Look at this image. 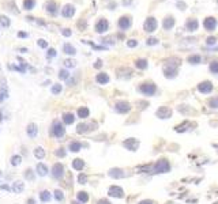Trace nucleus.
I'll list each match as a JSON object with an SVG mask.
<instances>
[{
	"mask_svg": "<svg viewBox=\"0 0 218 204\" xmlns=\"http://www.w3.org/2000/svg\"><path fill=\"white\" fill-rule=\"evenodd\" d=\"M169 170H170V163H169L166 159H160V161L153 166V173H156V174L168 173Z\"/></svg>",
	"mask_w": 218,
	"mask_h": 204,
	"instance_id": "1",
	"label": "nucleus"
},
{
	"mask_svg": "<svg viewBox=\"0 0 218 204\" xmlns=\"http://www.w3.org/2000/svg\"><path fill=\"white\" fill-rule=\"evenodd\" d=\"M157 87L156 85H153V83H142L140 87H139V91L144 95H147V97H151L153 94L156 93Z\"/></svg>",
	"mask_w": 218,
	"mask_h": 204,
	"instance_id": "2",
	"label": "nucleus"
},
{
	"mask_svg": "<svg viewBox=\"0 0 218 204\" xmlns=\"http://www.w3.org/2000/svg\"><path fill=\"white\" fill-rule=\"evenodd\" d=\"M108 195L112 196V197L121 199V197H124V191H123L121 186L112 185V186H109V189H108Z\"/></svg>",
	"mask_w": 218,
	"mask_h": 204,
	"instance_id": "3",
	"label": "nucleus"
},
{
	"mask_svg": "<svg viewBox=\"0 0 218 204\" xmlns=\"http://www.w3.org/2000/svg\"><path fill=\"white\" fill-rule=\"evenodd\" d=\"M123 146L130 151H136L138 147H139V142L136 139H134V137H130V139H125L123 142Z\"/></svg>",
	"mask_w": 218,
	"mask_h": 204,
	"instance_id": "4",
	"label": "nucleus"
},
{
	"mask_svg": "<svg viewBox=\"0 0 218 204\" xmlns=\"http://www.w3.org/2000/svg\"><path fill=\"white\" fill-rule=\"evenodd\" d=\"M64 132H66L64 127H63L59 121H55L53 125H52V135L56 136V137H62V136L64 135Z\"/></svg>",
	"mask_w": 218,
	"mask_h": 204,
	"instance_id": "5",
	"label": "nucleus"
},
{
	"mask_svg": "<svg viewBox=\"0 0 218 204\" xmlns=\"http://www.w3.org/2000/svg\"><path fill=\"white\" fill-rule=\"evenodd\" d=\"M63 174H64V167H63L62 163H55L53 167H52V176L55 178H62Z\"/></svg>",
	"mask_w": 218,
	"mask_h": 204,
	"instance_id": "6",
	"label": "nucleus"
},
{
	"mask_svg": "<svg viewBox=\"0 0 218 204\" xmlns=\"http://www.w3.org/2000/svg\"><path fill=\"white\" fill-rule=\"evenodd\" d=\"M157 117L158 118H170V116H172V110L169 109V108H166V106H162V108H160L158 110H157Z\"/></svg>",
	"mask_w": 218,
	"mask_h": 204,
	"instance_id": "7",
	"label": "nucleus"
},
{
	"mask_svg": "<svg viewBox=\"0 0 218 204\" xmlns=\"http://www.w3.org/2000/svg\"><path fill=\"white\" fill-rule=\"evenodd\" d=\"M108 174H109V177H112V178H116V180L123 178V177L125 176L124 170H123V169H119V167H113V169H111Z\"/></svg>",
	"mask_w": 218,
	"mask_h": 204,
	"instance_id": "8",
	"label": "nucleus"
},
{
	"mask_svg": "<svg viewBox=\"0 0 218 204\" xmlns=\"http://www.w3.org/2000/svg\"><path fill=\"white\" fill-rule=\"evenodd\" d=\"M198 90H199L200 93H203V94L211 93V90H213L211 82H202L199 86H198Z\"/></svg>",
	"mask_w": 218,
	"mask_h": 204,
	"instance_id": "9",
	"label": "nucleus"
},
{
	"mask_svg": "<svg viewBox=\"0 0 218 204\" xmlns=\"http://www.w3.org/2000/svg\"><path fill=\"white\" fill-rule=\"evenodd\" d=\"M115 109H116V112H119V113H127V112L131 110V106H130L128 102H117L116 106H115Z\"/></svg>",
	"mask_w": 218,
	"mask_h": 204,
	"instance_id": "10",
	"label": "nucleus"
},
{
	"mask_svg": "<svg viewBox=\"0 0 218 204\" xmlns=\"http://www.w3.org/2000/svg\"><path fill=\"white\" fill-rule=\"evenodd\" d=\"M23 188H25L23 182H21V181H17V182H14V185L11 186V191L15 192V193H21V192L23 191Z\"/></svg>",
	"mask_w": 218,
	"mask_h": 204,
	"instance_id": "11",
	"label": "nucleus"
},
{
	"mask_svg": "<svg viewBox=\"0 0 218 204\" xmlns=\"http://www.w3.org/2000/svg\"><path fill=\"white\" fill-rule=\"evenodd\" d=\"M37 132H38V129H37V125L36 124H30L27 127V135L30 136V137H36L37 136Z\"/></svg>",
	"mask_w": 218,
	"mask_h": 204,
	"instance_id": "12",
	"label": "nucleus"
},
{
	"mask_svg": "<svg viewBox=\"0 0 218 204\" xmlns=\"http://www.w3.org/2000/svg\"><path fill=\"white\" fill-rule=\"evenodd\" d=\"M74 120H75V117H74L72 113H64V114H63V121L67 124V125L72 124L74 123Z\"/></svg>",
	"mask_w": 218,
	"mask_h": 204,
	"instance_id": "13",
	"label": "nucleus"
},
{
	"mask_svg": "<svg viewBox=\"0 0 218 204\" xmlns=\"http://www.w3.org/2000/svg\"><path fill=\"white\" fill-rule=\"evenodd\" d=\"M157 27V22L153 18H149V20L146 22V30L147 31H153Z\"/></svg>",
	"mask_w": 218,
	"mask_h": 204,
	"instance_id": "14",
	"label": "nucleus"
},
{
	"mask_svg": "<svg viewBox=\"0 0 218 204\" xmlns=\"http://www.w3.org/2000/svg\"><path fill=\"white\" fill-rule=\"evenodd\" d=\"M37 173L40 176H46L48 174V167L45 166L44 163H38L37 165Z\"/></svg>",
	"mask_w": 218,
	"mask_h": 204,
	"instance_id": "15",
	"label": "nucleus"
},
{
	"mask_svg": "<svg viewBox=\"0 0 218 204\" xmlns=\"http://www.w3.org/2000/svg\"><path fill=\"white\" fill-rule=\"evenodd\" d=\"M76 199H78L81 203H87V201H89V195H87L86 192H78Z\"/></svg>",
	"mask_w": 218,
	"mask_h": 204,
	"instance_id": "16",
	"label": "nucleus"
},
{
	"mask_svg": "<svg viewBox=\"0 0 218 204\" xmlns=\"http://www.w3.org/2000/svg\"><path fill=\"white\" fill-rule=\"evenodd\" d=\"M72 167H74L75 170H82V169L85 167V162L82 161V159H74V162H72Z\"/></svg>",
	"mask_w": 218,
	"mask_h": 204,
	"instance_id": "17",
	"label": "nucleus"
},
{
	"mask_svg": "<svg viewBox=\"0 0 218 204\" xmlns=\"http://www.w3.org/2000/svg\"><path fill=\"white\" fill-rule=\"evenodd\" d=\"M89 109L87 108H79L78 109V117L79 118H86V117H89Z\"/></svg>",
	"mask_w": 218,
	"mask_h": 204,
	"instance_id": "18",
	"label": "nucleus"
},
{
	"mask_svg": "<svg viewBox=\"0 0 218 204\" xmlns=\"http://www.w3.org/2000/svg\"><path fill=\"white\" fill-rule=\"evenodd\" d=\"M97 82L101 83V85H105V83L109 82V76H108L106 74H98L97 75Z\"/></svg>",
	"mask_w": 218,
	"mask_h": 204,
	"instance_id": "19",
	"label": "nucleus"
},
{
	"mask_svg": "<svg viewBox=\"0 0 218 204\" xmlns=\"http://www.w3.org/2000/svg\"><path fill=\"white\" fill-rule=\"evenodd\" d=\"M81 143L79 142H72V143H70V146H68V150H71L72 153H78L79 150H81Z\"/></svg>",
	"mask_w": 218,
	"mask_h": 204,
	"instance_id": "20",
	"label": "nucleus"
},
{
	"mask_svg": "<svg viewBox=\"0 0 218 204\" xmlns=\"http://www.w3.org/2000/svg\"><path fill=\"white\" fill-rule=\"evenodd\" d=\"M74 7L72 6H66L64 7V10H63V15H64V17H71V15H72V14H74Z\"/></svg>",
	"mask_w": 218,
	"mask_h": 204,
	"instance_id": "21",
	"label": "nucleus"
},
{
	"mask_svg": "<svg viewBox=\"0 0 218 204\" xmlns=\"http://www.w3.org/2000/svg\"><path fill=\"white\" fill-rule=\"evenodd\" d=\"M34 155H36V158H38V159H42L44 156H45V151H44L42 147H37V149L34 150Z\"/></svg>",
	"mask_w": 218,
	"mask_h": 204,
	"instance_id": "22",
	"label": "nucleus"
},
{
	"mask_svg": "<svg viewBox=\"0 0 218 204\" xmlns=\"http://www.w3.org/2000/svg\"><path fill=\"white\" fill-rule=\"evenodd\" d=\"M40 197H41L42 201H49L50 200V193L48 191H42L41 193H40Z\"/></svg>",
	"mask_w": 218,
	"mask_h": 204,
	"instance_id": "23",
	"label": "nucleus"
},
{
	"mask_svg": "<svg viewBox=\"0 0 218 204\" xmlns=\"http://www.w3.org/2000/svg\"><path fill=\"white\" fill-rule=\"evenodd\" d=\"M89 131V125L87 124H81V125H78V128H76V132L78 133H85Z\"/></svg>",
	"mask_w": 218,
	"mask_h": 204,
	"instance_id": "24",
	"label": "nucleus"
},
{
	"mask_svg": "<svg viewBox=\"0 0 218 204\" xmlns=\"http://www.w3.org/2000/svg\"><path fill=\"white\" fill-rule=\"evenodd\" d=\"M106 26H108V23H106L105 20H101L100 23L97 25V31H100V33L105 31V30H106Z\"/></svg>",
	"mask_w": 218,
	"mask_h": 204,
	"instance_id": "25",
	"label": "nucleus"
},
{
	"mask_svg": "<svg viewBox=\"0 0 218 204\" xmlns=\"http://www.w3.org/2000/svg\"><path fill=\"white\" fill-rule=\"evenodd\" d=\"M36 4V1L34 0H25V3H23V7H25L26 10H31L33 7Z\"/></svg>",
	"mask_w": 218,
	"mask_h": 204,
	"instance_id": "26",
	"label": "nucleus"
},
{
	"mask_svg": "<svg viewBox=\"0 0 218 204\" xmlns=\"http://www.w3.org/2000/svg\"><path fill=\"white\" fill-rule=\"evenodd\" d=\"M64 52L67 53V55H75V49L71 46V45H64Z\"/></svg>",
	"mask_w": 218,
	"mask_h": 204,
	"instance_id": "27",
	"label": "nucleus"
},
{
	"mask_svg": "<svg viewBox=\"0 0 218 204\" xmlns=\"http://www.w3.org/2000/svg\"><path fill=\"white\" fill-rule=\"evenodd\" d=\"M21 161H22V158L19 155H14L13 158H11V163H13L14 166H18L19 163H21Z\"/></svg>",
	"mask_w": 218,
	"mask_h": 204,
	"instance_id": "28",
	"label": "nucleus"
},
{
	"mask_svg": "<svg viewBox=\"0 0 218 204\" xmlns=\"http://www.w3.org/2000/svg\"><path fill=\"white\" fill-rule=\"evenodd\" d=\"M199 61H200L199 56H191V57H188V63H191V64H198Z\"/></svg>",
	"mask_w": 218,
	"mask_h": 204,
	"instance_id": "29",
	"label": "nucleus"
},
{
	"mask_svg": "<svg viewBox=\"0 0 218 204\" xmlns=\"http://www.w3.org/2000/svg\"><path fill=\"white\" fill-rule=\"evenodd\" d=\"M78 182H79V184H86L87 182L86 174H79V176H78Z\"/></svg>",
	"mask_w": 218,
	"mask_h": 204,
	"instance_id": "30",
	"label": "nucleus"
},
{
	"mask_svg": "<svg viewBox=\"0 0 218 204\" xmlns=\"http://www.w3.org/2000/svg\"><path fill=\"white\" fill-rule=\"evenodd\" d=\"M210 71L214 74H218V61H214L210 64Z\"/></svg>",
	"mask_w": 218,
	"mask_h": 204,
	"instance_id": "31",
	"label": "nucleus"
},
{
	"mask_svg": "<svg viewBox=\"0 0 218 204\" xmlns=\"http://www.w3.org/2000/svg\"><path fill=\"white\" fill-rule=\"evenodd\" d=\"M135 65H136L138 68H146L147 67V61H146V60H138Z\"/></svg>",
	"mask_w": 218,
	"mask_h": 204,
	"instance_id": "32",
	"label": "nucleus"
},
{
	"mask_svg": "<svg viewBox=\"0 0 218 204\" xmlns=\"http://www.w3.org/2000/svg\"><path fill=\"white\" fill-rule=\"evenodd\" d=\"M46 7H48V11H49V13H53V11H56V4H55L53 1H49V3L46 4Z\"/></svg>",
	"mask_w": 218,
	"mask_h": 204,
	"instance_id": "33",
	"label": "nucleus"
},
{
	"mask_svg": "<svg viewBox=\"0 0 218 204\" xmlns=\"http://www.w3.org/2000/svg\"><path fill=\"white\" fill-rule=\"evenodd\" d=\"M0 22H1V25L4 26V27H7V26L10 25V20H8L7 17H0Z\"/></svg>",
	"mask_w": 218,
	"mask_h": 204,
	"instance_id": "34",
	"label": "nucleus"
},
{
	"mask_svg": "<svg viewBox=\"0 0 218 204\" xmlns=\"http://www.w3.org/2000/svg\"><path fill=\"white\" fill-rule=\"evenodd\" d=\"M60 91H62V86L60 85H55V86L52 87V93L53 94H59Z\"/></svg>",
	"mask_w": 218,
	"mask_h": 204,
	"instance_id": "35",
	"label": "nucleus"
},
{
	"mask_svg": "<svg viewBox=\"0 0 218 204\" xmlns=\"http://www.w3.org/2000/svg\"><path fill=\"white\" fill-rule=\"evenodd\" d=\"M55 197H56L57 200H63V199H64V195H63L62 191H55Z\"/></svg>",
	"mask_w": 218,
	"mask_h": 204,
	"instance_id": "36",
	"label": "nucleus"
},
{
	"mask_svg": "<svg viewBox=\"0 0 218 204\" xmlns=\"http://www.w3.org/2000/svg\"><path fill=\"white\" fill-rule=\"evenodd\" d=\"M209 105L211 106V108H218V98H213V99H210Z\"/></svg>",
	"mask_w": 218,
	"mask_h": 204,
	"instance_id": "37",
	"label": "nucleus"
},
{
	"mask_svg": "<svg viewBox=\"0 0 218 204\" xmlns=\"http://www.w3.org/2000/svg\"><path fill=\"white\" fill-rule=\"evenodd\" d=\"M59 76H60V79H67V78L70 76V74L67 72V71L62 69V71H60V75H59Z\"/></svg>",
	"mask_w": 218,
	"mask_h": 204,
	"instance_id": "38",
	"label": "nucleus"
},
{
	"mask_svg": "<svg viewBox=\"0 0 218 204\" xmlns=\"http://www.w3.org/2000/svg\"><path fill=\"white\" fill-rule=\"evenodd\" d=\"M53 56H56V50H55V49H49V50H48V57H53Z\"/></svg>",
	"mask_w": 218,
	"mask_h": 204,
	"instance_id": "39",
	"label": "nucleus"
},
{
	"mask_svg": "<svg viewBox=\"0 0 218 204\" xmlns=\"http://www.w3.org/2000/svg\"><path fill=\"white\" fill-rule=\"evenodd\" d=\"M56 155H57V156H64V155H66V153L63 151V149H59L56 151Z\"/></svg>",
	"mask_w": 218,
	"mask_h": 204,
	"instance_id": "40",
	"label": "nucleus"
},
{
	"mask_svg": "<svg viewBox=\"0 0 218 204\" xmlns=\"http://www.w3.org/2000/svg\"><path fill=\"white\" fill-rule=\"evenodd\" d=\"M97 204H111V201H108L106 199H101V200L97 201Z\"/></svg>",
	"mask_w": 218,
	"mask_h": 204,
	"instance_id": "41",
	"label": "nucleus"
},
{
	"mask_svg": "<svg viewBox=\"0 0 218 204\" xmlns=\"http://www.w3.org/2000/svg\"><path fill=\"white\" fill-rule=\"evenodd\" d=\"M38 45H40L41 48H46V45H48V44L45 42L44 40H40V41H38Z\"/></svg>",
	"mask_w": 218,
	"mask_h": 204,
	"instance_id": "42",
	"label": "nucleus"
},
{
	"mask_svg": "<svg viewBox=\"0 0 218 204\" xmlns=\"http://www.w3.org/2000/svg\"><path fill=\"white\" fill-rule=\"evenodd\" d=\"M139 204H156V203H154L153 200H142Z\"/></svg>",
	"mask_w": 218,
	"mask_h": 204,
	"instance_id": "43",
	"label": "nucleus"
},
{
	"mask_svg": "<svg viewBox=\"0 0 218 204\" xmlns=\"http://www.w3.org/2000/svg\"><path fill=\"white\" fill-rule=\"evenodd\" d=\"M26 177H27L29 180H33V176H31V170H27V172H26Z\"/></svg>",
	"mask_w": 218,
	"mask_h": 204,
	"instance_id": "44",
	"label": "nucleus"
},
{
	"mask_svg": "<svg viewBox=\"0 0 218 204\" xmlns=\"http://www.w3.org/2000/svg\"><path fill=\"white\" fill-rule=\"evenodd\" d=\"M27 204H36V201H34L33 199H29V200H27Z\"/></svg>",
	"mask_w": 218,
	"mask_h": 204,
	"instance_id": "45",
	"label": "nucleus"
},
{
	"mask_svg": "<svg viewBox=\"0 0 218 204\" xmlns=\"http://www.w3.org/2000/svg\"><path fill=\"white\" fill-rule=\"evenodd\" d=\"M18 36H19V37H26V34H25V33H19Z\"/></svg>",
	"mask_w": 218,
	"mask_h": 204,
	"instance_id": "46",
	"label": "nucleus"
},
{
	"mask_svg": "<svg viewBox=\"0 0 218 204\" xmlns=\"http://www.w3.org/2000/svg\"><path fill=\"white\" fill-rule=\"evenodd\" d=\"M3 98H4V94H1V93H0V102L3 101Z\"/></svg>",
	"mask_w": 218,
	"mask_h": 204,
	"instance_id": "47",
	"label": "nucleus"
},
{
	"mask_svg": "<svg viewBox=\"0 0 218 204\" xmlns=\"http://www.w3.org/2000/svg\"><path fill=\"white\" fill-rule=\"evenodd\" d=\"M72 204H78V203H75V201H74V203H72Z\"/></svg>",
	"mask_w": 218,
	"mask_h": 204,
	"instance_id": "48",
	"label": "nucleus"
},
{
	"mask_svg": "<svg viewBox=\"0 0 218 204\" xmlns=\"http://www.w3.org/2000/svg\"><path fill=\"white\" fill-rule=\"evenodd\" d=\"M0 120H1V114H0Z\"/></svg>",
	"mask_w": 218,
	"mask_h": 204,
	"instance_id": "49",
	"label": "nucleus"
}]
</instances>
